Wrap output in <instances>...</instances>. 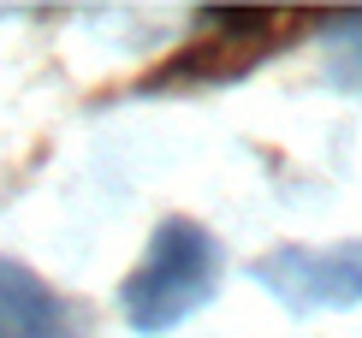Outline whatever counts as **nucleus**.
<instances>
[{"label": "nucleus", "mask_w": 362, "mask_h": 338, "mask_svg": "<svg viewBox=\"0 0 362 338\" xmlns=\"http://www.w3.org/2000/svg\"><path fill=\"white\" fill-rule=\"evenodd\" d=\"M220 279H226L220 238L208 232L202 220L173 214V220L155 226L143 261L125 273V285H119V315H125L131 332L160 338V332L185 327L190 315H202L208 303L220 297Z\"/></svg>", "instance_id": "obj_1"}, {"label": "nucleus", "mask_w": 362, "mask_h": 338, "mask_svg": "<svg viewBox=\"0 0 362 338\" xmlns=\"http://www.w3.org/2000/svg\"><path fill=\"white\" fill-rule=\"evenodd\" d=\"M0 338H89V309L36 267L0 255Z\"/></svg>", "instance_id": "obj_3"}, {"label": "nucleus", "mask_w": 362, "mask_h": 338, "mask_svg": "<svg viewBox=\"0 0 362 338\" xmlns=\"http://www.w3.org/2000/svg\"><path fill=\"white\" fill-rule=\"evenodd\" d=\"M267 54H279L274 42H232V36H196L190 48H178L167 66H155L143 89H173V83H232L250 66H262Z\"/></svg>", "instance_id": "obj_4"}, {"label": "nucleus", "mask_w": 362, "mask_h": 338, "mask_svg": "<svg viewBox=\"0 0 362 338\" xmlns=\"http://www.w3.org/2000/svg\"><path fill=\"white\" fill-rule=\"evenodd\" d=\"M250 279L297 320L362 309V238H344V243H279V250L250 261Z\"/></svg>", "instance_id": "obj_2"}, {"label": "nucleus", "mask_w": 362, "mask_h": 338, "mask_svg": "<svg viewBox=\"0 0 362 338\" xmlns=\"http://www.w3.org/2000/svg\"><path fill=\"white\" fill-rule=\"evenodd\" d=\"M315 24H321V66L333 78V89H351L362 101V6L315 12Z\"/></svg>", "instance_id": "obj_5"}]
</instances>
